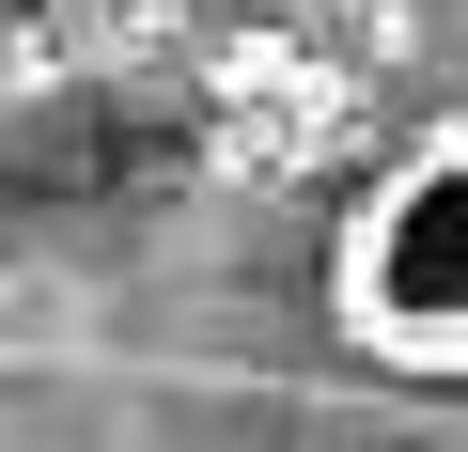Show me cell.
Instances as JSON below:
<instances>
[{
	"label": "cell",
	"instance_id": "6da1fadb",
	"mask_svg": "<svg viewBox=\"0 0 468 452\" xmlns=\"http://www.w3.org/2000/svg\"><path fill=\"white\" fill-rule=\"evenodd\" d=\"M328 328L390 390H468V110L406 125L328 218Z\"/></svg>",
	"mask_w": 468,
	"mask_h": 452
}]
</instances>
